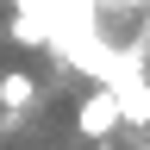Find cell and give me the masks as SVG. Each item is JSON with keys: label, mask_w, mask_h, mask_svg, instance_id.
Returning <instances> with one entry per match:
<instances>
[{"label": "cell", "mask_w": 150, "mask_h": 150, "mask_svg": "<svg viewBox=\"0 0 150 150\" xmlns=\"http://www.w3.org/2000/svg\"><path fill=\"white\" fill-rule=\"evenodd\" d=\"M125 119H119V100H112V88H100L94 81L88 94H81V106H75V131H81V138H112V131H119Z\"/></svg>", "instance_id": "1"}, {"label": "cell", "mask_w": 150, "mask_h": 150, "mask_svg": "<svg viewBox=\"0 0 150 150\" xmlns=\"http://www.w3.org/2000/svg\"><path fill=\"white\" fill-rule=\"evenodd\" d=\"M0 106H6V119H25V112L38 106V81L25 69H6V75H0Z\"/></svg>", "instance_id": "2"}, {"label": "cell", "mask_w": 150, "mask_h": 150, "mask_svg": "<svg viewBox=\"0 0 150 150\" xmlns=\"http://www.w3.org/2000/svg\"><path fill=\"white\" fill-rule=\"evenodd\" d=\"M0 38H6V25H0Z\"/></svg>", "instance_id": "3"}]
</instances>
